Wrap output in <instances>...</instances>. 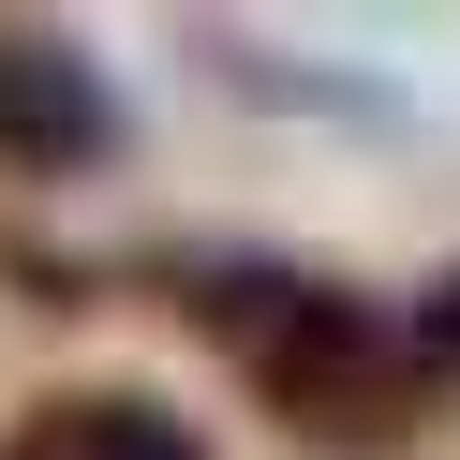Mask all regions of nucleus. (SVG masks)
Here are the masks:
<instances>
[{
    "mask_svg": "<svg viewBox=\"0 0 460 460\" xmlns=\"http://www.w3.org/2000/svg\"><path fill=\"white\" fill-rule=\"evenodd\" d=\"M104 149H119V104H104L90 45L0 15V164H15V179H90Z\"/></svg>",
    "mask_w": 460,
    "mask_h": 460,
    "instance_id": "2",
    "label": "nucleus"
},
{
    "mask_svg": "<svg viewBox=\"0 0 460 460\" xmlns=\"http://www.w3.org/2000/svg\"><path fill=\"white\" fill-rule=\"evenodd\" d=\"M401 327H416V357H430V371H460V268H446V282H430V297H416V312H401Z\"/></svg>",
    "mask_w": 460,
    "mask_h": 460,
    "instance_id": "4",
    "label": "nucleus"
},
{
    "mask_svg": "<svg viewBox=\"0 0 460 460\" xmlns=\"http://www.w3.org/2000/svg\"><path fill=\"white\" fill-rule=\"evenodd\" d=\"M0 460H208V446H193V416L149 401V386H45L31 416L0 430Z\"/></svg>",
    "mask_w": 460,
    "mask_h": 460,
    "instance_id": "3",
    "label": "nucleus"
},
{
    "mask_svg": "<svg viewBox=\"0 0 460 460\" xmlns=\"http://www.w3.org/2000/svg\"><path fill=\"white\" fill-rule=\"evenodd\" d=\"M179 297H193V327L252 371V401H268L282 430H312V446H341V460L401 446L416 401H430L416 327L371 312V297H341V282H312V268H179Z\"/></svg>",
    "mask_w": 460,
    "mask_h": 460,
    "instance_id": "1",
    "label": "nucleus"
}]
</instances>
